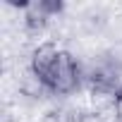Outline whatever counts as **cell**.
<instances>
[{
    "label": "cell",
    "mask_w": 122,
    "mask_h": 122,
    "mask_svg": "<svg viewBox=\"0 0 122 122\" xmlns=\"http://www.w3.org/2000/svg\"><path fill=\"white\" fill-rule=\"evenodd\" d=\"M60 53H62V50H60L55 43L41 46V48H36V50L31 53V70H34L43 81H48V77H50V72H53V67H55V62H57Z\"/></svg>",
    "instance_id": "7a4b0ae2"
},
{
    "label": "cell",
    "mask_w": 122,
    "mask_h": 122,
    "mask_svg": "<svg viewBox=\"0 0 122 122\" xmlns=\"http://www.w3.org/2000/svg\"><path fill=\"white\" fill-rule=\"evenodd\" d=\"M115 110H117V117H120V122H122V93L117 96V103H115Z\"/></svg>",
    "instance_id": "3957f363"
},
{
    "label": "cell",
    "mask_w": 122,
    "mask_h": 122,
    "mask_svg": "<svg viewBox=\"0 0 122 122\" xmlns=\"http://www.w3.org/2000/svg\"><path fill=\"white\" fill-rule=\"evenodd\" d=\"M46 84H48V89L53 93H62V96L74 93L79 89V84H81L79 62L67 50L60 53V57H57V62H55V67H53V72H50V77H48Z\"/></svg>",
    "instance_id": "6da1fadb"
}]
</instances>
